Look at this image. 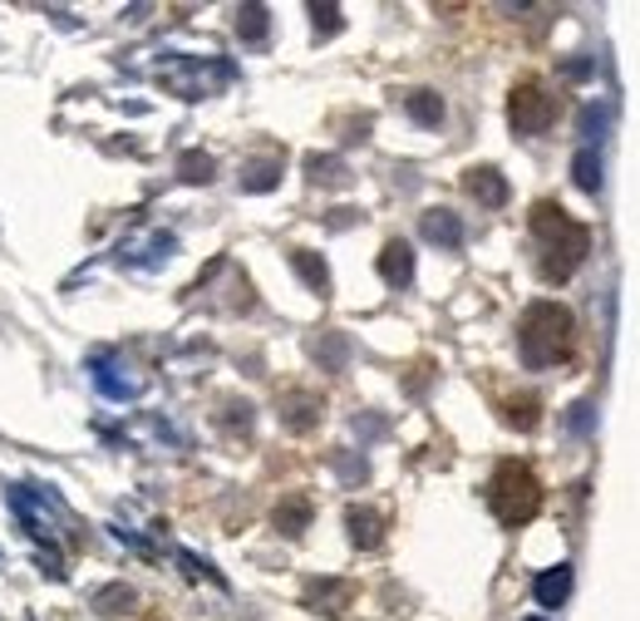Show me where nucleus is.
I'll use <instances>...</instances> for the list:
<instances>
[{
	"label": "nucleus",
	"mask_w": 640,
	"mask_h": 621,
	"mask_svg": "<svg viewBox=\"0 0 640 621\" xmlns=\"http://www.w3.org/2000/svg\"><path fill=\"white\" fill-rule=\"evenodd\" d=\"M527 227H533V237H537V271H542V281H552V287L572 281V271L581 267L591 252L587 227L576 223V217H566L556 203H533Z\"/></svg>",
	"instance_id": "nucleus-1"
},
{
	"label": "nucleus",
	"mask_w": 640,
	"mask_h": 621,
	"mask_svg": "<svg viewBox=\"0 0 640 621\" xmlns=\"http://www.w3.org/2000/svg\"><path fill=\"white\" fill-rule=\"evenodd\" d=\"M517 351L533 370H552L566 365L576 355V321L572 310L556 306V301H533L517 321Z\"/></svg>",
	"instance_id": "nucleus-2"
},
{
	"label": "nucleus",
	"mask_w": 640,
	"mask_h": 621,
	"mask_svg": "<svg viewBox=\"0 0 640 621\" xmlns=\"http://www.w3.org/2000/svg\"><path fill=\"white\" fill-rule=\"evenodd\" d=\"M488 508L498 514L502 528H523L542 514V483L527 464L517 459H502L488 479Z\"/></svg>",
	"instance_id": "nucleus-3"
},
{
	"label": "nucleus",
	"mask_w": 640,
	"mask_h": 621,
	"mask_svg": "<svg viewBox=\"0 0 640 621\" xmlns=\"http://www.w3.org/2000/svg\"><path fill=\"white\" fill-rule=\"evenodd\" d=\"M508 124H512V134H523V139L547 134L556 124V94L542 79H517L508 94Z\"/></svg>",
	"instance_id": "nucleus-4"
},
{
	"label": "nucleus",
	"mask_w": 640,
	"mask_h": 621,
	"mask_svg": "<svg viewBox=\"0 0 640 621\" xmlns=\"http://www.w3.org/2000/svg\"><path fill=\"white\" fill-rule=\"evenodd\" d=\"M163 85H172L182 99L217 94L222 85H232V65H207V60H178L163 69Z\"/></svg>",
	"instance_id": "nucleus-5"
},
{
	"label": "nucleus",
	"mask_w": 640,
	"mask_h": 621,
	"mask_svg": "<svg viewBox=\"0 0 640 621\" xmlns=\"http://www.w3.org/2000/svg\"><path fill=\"white\" fill-rule=\"evenodd\" d=\"M350 601H355V582H345V578L306 582V607L320 611V617H341V611H350Z\"/></svg>",
	"instance_id": "nucleus-6"
},
{
	"label": "nucleus",
	"mask_w": 640,
	"mask_h": 621,
	"mask_svg": "<svg viewBox=\"0 0 640 621\" xmlns=\"http://www.w3.org/2000/svg\"><path fill=\"white\" fill-rule=\"evenodd\" d=\"M463 188H469V198H473V203H483V207H502V203H508V178H502L498 168H488V163H478V168L463 173Z\"/></svg>",
	"instance_id": "nucleus-7"
},
{
	"label": "nucleus",
	"mask_w": 640,
	"mask_h": 621,
	"mask_svg": "<svg viewBox=\"0 0 640 621\" xmlns=\"http://www.w3.org/2000/svg\"><path fill=\"white\" fill-rule=\"evenodd\" d=\"M419 232H424V242L434 246H459L463 242V223L448 207H428L424 217H419Z\"/></svg>",
	"instance_id": "nucleus-8"
},
{
	"label": "nucleus",
	"mask_w": 640,
	"mask_h": 621,
	"mask_svg": "<svg viewBox=\"0 0 640 621\" xmlns=\"http://www.w3.org/2000/svg\"><path fill=\"white\" fill-rule=\"evenodd\" d=\"M380 277L389 281V287H409L414 281V252H409V242H384L380 252Z\"/></svg>",
	"instance_id": "nucleus-9"
},
{
	"label": "nucleus",
	"mask_w": 640,
	"mask_h": 621,
	"mask_svg": "<svg viewBox=\"0 0 640 621\" xmlns=\"http://www.w3.org/2000/svg\"><path fill=\"white\" fill-rule=\"evenodd\" d=\"M345 523H350V543H355V547H380V537H384L380 508L355 504V508H345Z\"/></svg>",
	"instance_id": "nucleus-10"
},
{
	"label": "nucleus",
	"mask_w": 640,
	"mask_h": 621,
	"mask_svg": "<svg viewBox=\"0 0 640 621\" xmlns=\"http://www.w3.org/2000/svg\"><path fill=\"white\" fill-rule=\"evenodd\" d=\"M533 597H537V607H562V601L572 597V568H566V562L547 568L542 578L533 582Z\"/></svg>",
	"instance_id": "nucleus-11"
},
{
	"label": "nucleus",
	"mask_w": 640,
	"mask_h": 621,
	"mask_svg": "<svg viewBox=\"0 0 640 621\" xmlns=\"http://www.w3.org/2000/svg\"><path fill=\"white\" fill-rule=\"evenodd\" d=\"M310 518H316L310 498H306V493H296V498H281V504H277V514H271V523H277L286 537H300V533L310 528Z\"/></svg>",
	"instance_id": "nucleus-12"
},
{
	"label": "nucleus",
	"mask_w": 640,
	"mask_h": 621,
	"mask_svg": "<svg viewBox=\"0 0 640 621\" xmlns=\"http://www.w3.org/2000/svg\"><path fill=\"white\" fill-rule=\"evenodd\" d=\"M281 424H286L291 434L316 429L320 424V400L316 395H286V400H281Z\"/></svg>",
	"instance_id": "nucleus-13"
},
{
	"label": "nucleus",
	"mask_w": 640,
	"mask_h": 621,
	"mask_svg": "<svg viewBox=\"0 0 640 621\" xmlns=\"http://www.w3.org/2000/svg\"><path fill=\"white\" fill-rule=\"evenodd\" d=\"M291 267L300 271V281H306L316 296H331V271H325L320 252H310V246H296V252H291Z\"/></svg>",
	"instance_id": "nucleus-14"
},
{
	"label": "nucleus",
	"mask_w": 640,
	"mask_h": 621,
	"mask_svg": "<svg viewBox=\"0 0 640 621\" xmlns=\"http://www.w3.org/2000/svg\"><path fill=\"white\" fill-rule=\"evenodd\" d=\"M94 385L104 390L108 400H133V395H139V380L118 376V365L108 360V355H99V360H94Z\"/></svg>",
	"instance_id": "nucleus-15"
},
{
	"label": "nucleus",
	"mask_w": 640,
	"mask_h": 621,
	"mask_svg": "<svg viewBox=\"0 0 640 621\" xmlns=\"http://www.w3.org/2000/svg\"><path fill=\"white\" fill-rule=\"evenodd\" d=\"M537 419H542V400H537V395H508V400H502V424L537 429Z\"/></svg>",
	"instance_id": "nucleus-16"
},
{
	"label": "nucleus",
	"mask_w": 640,
	"mask_h": 621,
	"mask_svg": "<svg viewBox=\"0 0 640 621\" xmlns=\"http://www.w3.org/2000/svg\"><path fill=\"white\" fill-rule=\"evenodd\" d=\"M405 109H409L414 124H424V129H438V124H444V99H438L434 89H414V94L405 99Z\"/></svg>",
	"instance_id": "nucleus-17"
},
{
	"label": "nucleus",
	"mask_w": 640,
	"mask_h": 621,
	"mask_svg": "<svg viewBox=\"0 0 640 621\" xmlns=\"http://www.w3.org/2000/svg\"><path fill=\"white\" fill-rule=\"evenodd\" d=\"M267 30H271V11H267V5H242V11H236V35H242L246 45H261V40H267Z\"/></svg>",
	"instance_id": "nucleus-18"
},
{
	"label": "nucleus",
	"mask_w": 640,
	"mask_h": 621,
	"mask_svg": "<svg viewBox=\"0 0 640 621\" xmlns=\"http://www.w3.org/2000/svg\"><path fill=\"white\" fill-rule=\"evenodd\" d=\"M277 182H281V163L277 159H267V163L256 159V163H246V168H242V188H246V193H271Z\"/></svg>",
	"instance_id": "nucleus-19"
},
{
	"label": "nucleus",
	"mask_w": 640,
	"mask_h": 621,
	"mask_svg": "<svg viewBox=\"0 0 640 621\" xmlns=\"http://www.w3.org/2000/svg\"><path fill=\"white\" fill-rule=\"evenodd\" d=\"M572 178H576V188L581 193H601V159H597V149H581L572 159Z\"/></svg>",
	"instance_id": "nucleus-20"
},
{
	"label": "nucleus",
	"mask_w": 640,
	"mask_h": 621,
	"mask_svg": "<svg viewBox=\"0 0 640 621\" xmlns=\"http://www.w3.org/2000/svg\"><path fill=\"white\" fill-rule=\"evenodd\" d=\"M306 173H310V182H320V188H325V182H345V178H350V168H345L341 159H331V153H310Z\"/></svg>",
	"instance_id": "nucleus-21"
},
{
	"label": "nucleus",
	"mask_w": 640,
	"mask_h": 621,
	"mask_svg": "<svg viewBox=\"0 0 640 621\" xmlns=\"http://www.w3.org/2000/svg\"><path fill=\"white\" fill-rule=\"evenodd\" d=\"M310 351H316V360L325 365V370H341L345 355H350V345H345V335H320Z\"/></svg>",
	"instance_id": "nucleus-22"
},
{
	"label": "nucleus",
	"mask_w": 640,
	"mask_h": 621,
	"mask_svg": "<svg viewBox=\"0 0 640 621\" xmlns=\"http://www.w3.org/2000/svg\"><path fill=\"white\" fill-rule=\"evenodd\" d=\"M133 601H139V597H133V587H124V582H114V587H99V592H94V607H99V611H128Z\"/></svg>",
	"instance_id": "nucleus-23"
},
{
	"label": "nucleus",
	"mask_w": 640,
	"mask_h": 621,
	"mask_svg": "<svg viewBox=\"0 0 640 621\" xmlns=\"http://www.w3.org/2000/svg\"><path fill=\"white\" fill-rule=\"evenodd\" d=\"M213 168H217V163L207 159V153H182V163H178L182 182H207V178H213Z\"/></svg>",
	"instance_id": "nucleus-24"
},
{
	"label": "nucleus",
	"mask_w": 640,
	"mask_h": 621,
	"mask_svg": "<svg viewBox=\"0 0 640 621\" xmlns=\"http://www.w3.org/2000/svg\"><path fill=\"white\" fill-rule=\"evenodd\" d=\"M310 15H316V30L320 35H335V30H341V5H310Z\"/></svg>",
	"instance_id": "nucleus-25"
},
{
	"label": "nucleus",
	"mask_w": 640,
	"mask_h": 621,
	"mask_svg": "<svg viewBox=\"0 0 640 621\" xmlns=\"http://www.w3.org/2000/svg\"><path fill=\"white\" fill-rule=\"evenodd\" d=\"M222 424H232V429H246V424H252V409H246L242 400H232V405H222Z\"/></svg>",
	"instance_id": "nucleus-26"
},
{
	"label": "nucleus",
	"mask_w": 640,
	"mask_h": 621,
	"mask_svg": "<svg viewBox=\"0 0 640 621\" xmlns=\"http://www.w3.org/2000/svg\"><path fill=\"white\" fill-rule=\"evenodd\" d=\"M601 124H606V109L591 104V109H587V134H601Z\"/></svg>",
	"instance_id": "nucleus-27"
},
{
	"label": "nucleus",
	"mask_w": 640,
	"mask_h": 621,
	"mask_svg": "<svg viewBox=\"0 0 640 621\" xmlns=\"http://www.w3.org/2000/svg\"><path fill=\"white\" fill-rule=\"evenodd\" d=\"M527 621H542V617H527Z\"/></svg>",
	"instance_id": "nucleus-28"
}]
</instances>
